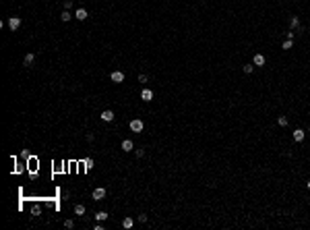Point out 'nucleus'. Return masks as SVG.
Returning <instances> with one entry per match:
<instances>
[{
  "label": "nucleus",
  "instance_id": "obj_1",
  "mask_svg": "<svg viewBox=\"0 0 310 230\" xmlns=\"http://www.w3.org/2000/svg\"><path fill=\"white\" fill-rule=\"evenodd\" d=\"M128 126H130V131H133V133H141V131L145 129V125H143V120H141V118H133Z\"/></svg>",
  "mask_w": 310,
  "mask_h": 230
},
{
  "label": "nucleus",
  "instance_id": "obj_2",
  "mask_svg": "<svg viewBox=\"0 0 310 230\" xmlns=\"http://www.w3.org/2000/svg\"><path fill=\"white\" fill-rule=\"evenodd\" d=\"M91 197H93L95 201H101L103 197H106V189H103V187H97V189H93V193H91Z\"/></svg>",
  "mask_w": 310,
  "mask_h": 230
},
{
  "label": "nucleus",
  "instance_id": "obj_3",
  "mask_svg": "<svg viewBox=\"0 0 310 230\" xmlns=\"http://www.w3.org/2000/svg\"><path fill=\"white\" fill-rule=\"evenodd\" d=\"M8 27H10V31H17L21 27V17H10L8 19Z\"/></svg>",
  "mask_w": 310,
  "mask_h": 230
},
{
  "label": "nucleus",
  "instance_id": "obj_4",
  "mask_svg": "<svg viewBox=\"0 0 310 230\" xmlns=\"http://www.w3.org/2000/svg\"><path fill=\"white\" fill-rule=\"evenodd\" d=\"M110 79H112L114 83H122V81H124V73H122V70H112Z\"/></svg>",
  "mask_w": 310,
  "mask_h": 230
},
{
  "label": "nucleus",
  "instance_id": "obj_5",
  "mask_svg": "<svg viewBox=\"0 0 310 230\" xmlns=\"http://www.w3.org/2000/svg\"><path fill=\"white\" fill-rule=\"evenodd\" d=\"M290 29H298V31H302V29H304V27H302L300 25V19H298V17H290Z\"/></svg>",
  "mask_w": 310,
  "mask_h": 230
},
{
  "label": "nucleus",
  "instance_id": "obj_6",
  "mask_svg": "<svg viewBox=\"0 0 310 230\" xmlns=\"http://www.w3.org/2000/svg\"><path fill=\"white\" fill-rule=\"evenodd\" d=\"M265 62H267V58L258 52V54H254V58H252V65L254 66H265Z\"/></svg>",
  "mask_w": 310,
  "mask_h": 230
},
{
  "label": "nucleus",
  "instance_id": "obj_7",
  "mask_svg": "<svg viewBox=\"0 0 310 230\" xmlns=\"http://www.w3.org/2000/svg\"><path fill=\"white\" fill-rule=\"evenodd\" d=\"M304 135H306L304 129H296L294 131V141L296 143H302V141H304Z\"/></svg>",
  "mask_w": 310,
  "mask_h": 230
},
{
  "label": "nucleus",
  "instance_id": "obj_8",
  "mask_svg": "<svg viewBox=\"0 0 310 230\" xmlns=\"http://www.w3.org/2000/svg\"><path fill=\"white\" fill-rule=\"evenodd\" d=\"M33 62H35V54H33V52L25 54V58H23V65L25 66H33Z\"/></svg>",
  "mask_w": 310,
  "mask_h": 230
},
{
  "label": "nucleus",
  "instance_id": "obj_9",
  "mask_svg": "<svg viewBox=\"0 0 310 230\" xmlns=\"http://www.w3.org/2000/svg\"><path fill=\"white\" fill-rule=\"evenodd\" d=\"M141 100L151 102V100H153V91H151V89H147V87H143V91H141Z\"/></svg>",
  "mask_w": 310,
  "mask_h": 230
},
{
  "label": "nucleus",
  "instance_id": "obj_10",
  "mask_svg": "<svg viewBox=\"0 0 310 230\" xmlns=\"http://www.w3.org/2000/svg\"><path fill=\"white\" fill-rule=\"evenodd\" d=\"M99 118H101L103 122H112V120H114V112H112V110H103Z\"/></svg>",
  "mask_w": 310,
  "mask_h": 230
},
{
  "label": "nucleus",
  "instance_id": "obj_11",
  "mask_svg": "<svg viewBox=\"0 0 310 230\" xmlns=\"http://www.w3.org/2000/svg\"><path fill=\"white\" fill-rule=\"evenodd\" d=\"M87 10H85V8H77V10H74V19H79V21H85V19H87Z\"/></svg>",
  "mask_w": 310,
  "mask_h": 230
},
{
  "label": "nucleus",
  "instance_id": "obj_12",
  "mask_svg": "<svg viewBox=\"0 0 310 230\" xmlns=\"http://www.w3.org/2000/svg\"><path fill=\"white\" fill-rule=\"evenodd\" d=\"M122 149H124V151H133V149H134V143H133L130 139H124V141H122Z\"/></svg>",
  "mask_w": 310,
  "mask_h": 230
},
{
  "label": "nucleus",
  "instance_id": "obj_13",
  "mask_svg": "<svg viewBox=\"0 0 310 230\" xmlns=\"http://www.w3.org/2000/svg\"><path fill=\"white\" fill-rule=\"evenodd\" d=\"M108 218H110L108 211H97V214H95V220H97V222H106Z\"/></svg>",
  "mask_w": 310,
  "mask_h": 230
},
{
  "label": "nucleus",
  "instance_id": "obj_14",
  "mask_svg": "<svg viewBox=\"0 0 310 230\" xmlns=\"http://www.w3.org/2000/svg\"><path fill=\"white\" fill-rule=\"evenodd\" d=\"M133 226H134V220H133V218H124V220H122V228L130 230Z\"/></svg>",
  "mask_w": 310,
  "mask_h": 230
},
{
  "label": "nucleus",
  "instance_id": "obj_15",
  "mask_svg": "<svg viewBox=\"0 0 310 230\" xmlns=\"http://www.w3.org/2000/svg\"><path fill=\"white\" fill-rule=\"evenodd\" d=\"M40 214H41V205L40 203L31 205V216H40Z\"/></svg>",
  "mask_w": 310,
  "mask_h": 230
},
{
  "label": "nucleus",
  "instance_id": "obj_16",
  "mask_svg": "<svg viewBox=\"0 0 310 230\" xmlns=\"http://www.w3.org/2000/svg\"><path fill=\"white\" fill-rule=\"evenodd\" d=\"M74 214H77V216H83L85 214V205L77 203V205H74Z\"/></svg>",
  "mask_w": 310,
  "mask_h": 230
},
{
  "label": "nucleus",
  "instance_id": "obj_17",
  "mask_svg": "<svg viewBox=\"0 0 310 230\" xmlns=\"http://www.w3.org/2000/svg\"><path fill=\"white\" fill-rule=\"evenodd\" d=\"M281 48H283V50H291V48H294V40H286Z\"/></svg>",
  "mask_w": 310,
  "mask_h": 230
},
{
  "label": "nucleus",
  "instance_id": "obj_18",
  "mask_svg": "<svg viewBox=\"0 0 310 230\" xmlns=\"http://www.w3.org/2000/svg\"><path fill=\"white\" fill-rule=\"evenodd\" d=\"M277 125L279 126H287V116H277Z\"/></svg>",
  "mask_w": 310,
  "mask_h": 230
},
{
  "label": "nucleus",
  "instance_id": "obj_19",
  "mask_svg": "<svg viewBox=\"0 0 310 230\" xmlns=\"http://www.w3.org/2000/svg\"><path fill=\"white\" fill-rule=\"evenodd\" d=\"M60 19H62V21H70V19H73V15H70L68 10H62V15H60Z\"/></svg>",
  "mask_w": 310,
  "mask_h": 230
},
{
  "label": "nucleus",
  "instance_id": "obj_20",
  "mask_svg": "<svg viewBox=\"0 0 310 230\" xmlns=\"http://www.w3.org/2000/svg\"><path fill=\"white\" fill-rule=\"evenodd\" d=\"M252 70H254V65H244V73H246V75H250Z\"/></svg>",
  "mask_w": 310,
  "mask_h": 230
},
{
  "label": "nucleus",
  "instance_id": "obj_21",
  "mask_svg": "<svg viewBox=\"0 0 310 230\" xmlns=\"http://www.w3.org/2000/svg\"><path fill=\"white\" fill-rule=\"evenodd\" d=\"M64 226L70 230V228H74V222H73V220H66V222H64Z\"/></svg>",
  "mask_w": 310,
  "mask_h": 230
},
{
  "label": "nucleus",
  "instance_id": "obj_22",
  "mask_svg": "<svg viewBox=\"0 0 310 230\" xmlns=\"http://www.w3.org/2000/svg\"><path fill=\"white\" fill-rule=\"evenodd\" d=\"M73 6V0H64V10H68Z\"/></svg>",
  "mask_w": 310,
  "mask_h": 230
},
{
  "label": "nucleus",
  "instance_id": "obj_23",
  "mask_svg": "<svg viewBox=\"0 0 310 230\" xmlns=\"http://www.w3.org/2000/svg\"><path fill=\"white\" fill-rule=\"evenodd\" d=\"M87 141H89V143H93V141H95V135H93V133H87Z\"/></svg>",
  "mask_w": 310,
  "mask_h": 230
},
{
  "label": "nucleus",
  "instance_id": "obj_24",
  "mask_svg": "<svg viewBox=\"0 0 310 230\" xmlns=\"http://www.w3.org/2000/svg\"><path fill=\"white\" fill-rule=\"evenodd\" d=\"M139 222H141V224H145V222H147V216L141 214V216H139Z\"/></svg>",
  "mask_w": 310,
  "mask_h": 230
},
{
  "label": "nucleus",
  "instance_id": "obj_25",
  "mask_svg": "<svg viewBox=\"0 0 310 230\" xmlns=\"http://www.w3.org/2000/svg\"><path fill=\"white\" fill-rule=\"evenodd\" d=\"M134 154H137V158H143V155H145V149H137Z\"/></svg>",
  "mask_w": 310,
  "mask_h": 230
},
{
  "label": "nucleus",
  "instance_id": "obj_26",
  "mask_svg": "<svg viewBox=\"0 0 310 230\" xmlns=\"http://www.w3.org/2000/svg\"><path fill=\"white\" fill-rule=\"evenodd\" d=\"M286 35H287V40H294V29H290Z\"/></svg>",
  "mask_w": 310,
  "mask_h": 230
},
{
  "label": "nucleus",
  "instance_id": "obj_27",
  "mask_svg": "<svg viewBox=\"0 0 310 230\" xmlns=\"http://www.w3.org/2000/svg\"><path fill=\"white\" fill-rule=\"evenodd\" d=\"M139 81H141V83H147V75H139Z\"/></svg>",
  "mask_w": 310,
  "mask_h": 230
},
{
  "label": "nucleus",
  "instance_id": "obj_28",
  "mask_svg": "<svg viewBox=\"0 0 310 230\" xmlns=\"http://www.w3.org/2000/svg\"><path fill=\"white\" fill-rule=\"evenodd\" d=\"M306 185H308V189H310V178H308V182H306Z\"/></svg>",
  "mask_w": 310,
  "mask_h": 230
}]
</instances>
